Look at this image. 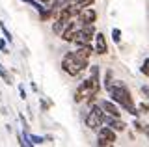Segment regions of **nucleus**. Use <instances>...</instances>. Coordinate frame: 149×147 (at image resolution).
Here are the masks:
<instances>
[{"instance_id": "22", "label": "nucleus", "mask_w": 149, "mask_h": 147, "mask_svg": "<svg viewBox=\"0 0 149 147\" xmlns=\"http://www.w3.org/2000/svg\"><path fill=\"white\" fill-rule=\"evenodd\" d=\"M138 112H140V114H149V104L142 103V104L138 106Z\"/></svg>"}, {"instance_id": "29", "label": "nucleus", "mask_w": 149, "mask_h": 147, "mask_svg": "<svg viewBox=\"0 0 149 147\" xmlns=\"http://www.w3.org/2000/svg\"><path fill=\"white\" fill-rule=\"evenodd\" d=\"M39 2H41V4H50L52 0H39Z\"/></svg>"}, {"instance_id": "8", "label": "nucleus", "mask_w": 149, "mask_h": 147, "mask_svg": "<svg viewBox=\"0 0 149 147\" xmlns=\"http://www.w3.org/2000/svg\"><path fill=\"white\" fill-rule=\"evenodd\" d=\"M101 106V110L106 114V116H114V117H119L121 116V112H119V108L114 104V101H106V99H101L99 103H97Z\"/></svg>"}, {"instance_id": "15", "label": "nucleus", "mask_w": 149, "mask_h": 147, "mask_svg": "<svg viewBox=\"0 0 149 147\" xmlns=\"http://www.w3.org/2000/svg\"><path fill=\"white\" fill-rule=\"evenodd\" d=\"M21 2L28 4V6H32L36 11H43V10H45V4H41L39 0H21Z\"/></svg>"}, {"instance_id": "12", "label": "nucleus", "mask_w": 149, "mask_h": 147, "mask_svg": "<svg viewBox=\"0 0 149 147\" xmlns=\"http://www.w3.org/2000/svg\"><path fill=\"white\" fill-rule=\"evenodd\" d=\"M69 22H71V21H63V19H58V17H56L54 24H52V32H54V34H58V35H62V32L69 26Z\"/></svg>"}, {"instance_id": "20", "label": "nucleus", "mask_w": 149, "mask_h": 147, "mask_svg": "<svg viewBox=\"0 0 149 147\" xmlns=\"http://www.w3.org/2000/svg\"><path fill=\"white\" fill-rule=\"evenodd\" d=\"M112 39H114V43L121 41V30L119 28H112Z\"/></svg>"}, {"instance_id": "10", "label": "nucleus", "mask_w": 149, "mask_h": 147, "mask_svg": "<svg viewBox=\"0 0 149 147\" xmlns=\"http://www.w3.org/2000/svg\"><path fill=\"white\" fill-rule=\"evenodd\" d=\"M97 130H99V138H102L108 145L116 144V140H118V138H116V130H112L110 127H101V128H97Z\"/></svg>"}, {"instance_id": "23", "label": "nucleus", "mask_w": 149, "mask_h": 147, "mask_svg": "<svg viewBox=\"0 0 149 147\" xmlns=\"http://www.w3.org/2000/svg\"><path fill=\"white\" fill-rule=\"evenodd\" d=\"M19 93H21V99L22 101L26 99V89H24V86H22V84H19Z\"/></svg>"}, {"instance_id": "13", "label": "nucleus", "mask_w": 149, "mask_h": 147, "mask_svg": "<svg viewBox=\"0 0 149 147\" xmlns=\"http://www.w3.org/2000/svg\"><path fill=\"white\" fill-rule=\"evenodd\" d=\"M71 2H74V0H52L49 8L52 11H58V10H62V8H65L67 4H71Z\"/></svg>"}, {"instance_id": "6", "label": "nucleus", "mask_w": 149, "mask_h": 147, "mask_svg": "<svg viewBox=\"0 0 149 147\" xmlns=\"http://www.w3.org/2000/svg\"><path fill=\"white\" fill-rule=\"evenodd\" d=\"M102 123H104L106 127H110L112 130H116V132H123L125 128H127V123L125 121H121L119 117H114V116H102Z\"/></svg>"}, {"instance_id": "16", "label": "nucleus", "mask_w": 149, "mask_h": 147, "mask_svg": "<svg viewBox=\"0 0 149 147\" xmlns=\"http://www.w3.org/2000/svg\"><path fill=\"white\" fill-rule=\"evenodd\" d=\"M28 140H30L32 145H41V144H45V138H43V136H36V134H28Z\"/></svg>"}, {"instance_id": "17", "label": "nucleus", "mask_w": 149, "mask_h": 147, "mask_svg": "<svg viewBox=\"0 0 149 147\" xmlns=\"http://www.w3.org/2000/svg\"><path fill=\"white\" fill-rule=\"evenodd\" d=\"M0 30H2V34H4V39L11 43V39H13V37H11V32L6 28V22H4V21H0Z\"/></svg>"}, {"instance_id": "2", "label": "nucleus", "mask_w": 149, "mask_h": 147, "mask_svg": "<svg viewBox=\"0 0 149 147\" xmlns=\"http://www.w3.org/2000/svg\"><path fill=\"white\" fill-rule=\"evenodd\" d=\"M108 93H110L112 101H114V103H118V104H121V106L127 110L129 114H132L134 117H138V116H140L138 108L134 106L132 95H130L129 88L125 86V82H121V80H118V82H112V86L108 88Z\"/></svg>"}, {"instance_id": "25", "label": "nucleus", "mask_w": 149, "mask_h": 147, "mask_svg": "<svg viewBox=\"0 0 149 147\" xmlns=\"http://www.w3.org/2000/svg\"><path fill=\"white\" fill-rule=\"evenodd\" d=\"M41 104H43V110H49V106H50V103L45 101V99H41Z\"/></svg>"}, {"instance_id": "5", "label": "nucleus", "mask_w": 149, "mask_h": 147, "mask_svg": "<svg viewBox=\"0 0 149 147\" xmlns=\"http://www.w3.org/2000/svg\"><path fill=\"white\" fill-rule=\"evenodd\" d=\"M102 116H104V112L101 110V106L99 104H93L91 110L86 116V127H90L91 130H97L102 125Z\"/></svg>"}, {"instance_id": "3", "label": "nucleus", "mask_w": 149, "mask_h": 147, "mask_svg": "<svg viewBox=\"0 0 149 147\" xmlns=\"http://www.w3.org/2000/svg\"><path fill=\"white\" fill-rule=\"evenodd\" d=\"M62 69L69 76H77V75H80L84 69H88V60L77 56L74 52H67L62 58Z\"/></svg>"}, {"instance_id": "21", "label": "nucleus", "mask_w": 149, "mask_h": 147, "mask_svg": "<svg viewBox=\"0 0 149 147\" xmlns=\"http://www.w3.org/2000/svg\"><path fill=\"white\" fill-rule=\"evenodd\" d=\"M140 71H142L143 76H149V58L143 60V63H142V67H140Z\"/></svg>"}, {"instance_id": "4", "label": "nucleus", "mask_w": 149, "mask_h": 147, "mask_svg": "<svg viewBox=\"0 0 149 147\" xmlns=\"http://www.w3.org/2000/svg\"><path fill=\"white\" fill-rule=\"evenodd\" d=\"M93 34H95V26H93V22L80 24L77 30H74L71 43H74L77 47H78V45H86V43H90V41L93 39Z\"/></svg>"}, {"instance_id": "19", "label": "nucleus", "mask_w": 149, "mask_h": 147, "mask_svg": "<svg viewBox=\"0 0 149 147\" xmlns=\"http://www.w3.org/2000/svg\"><path fill=\"white\" fill-rule=\"evenodd\" d=\"M93 2H95V0H74V4H77L78 8H88V6H93Z\"/></svg>"}, {"instance_id": "26", "label": "nucleus", "mask_w": 149, "mask_h": 147, "mask_svg": "<svg viewBox=\"0 0 149 147\" xmlns=\"http://www.w3.org/2000/svg\"><path fill=\"white\" fill-rule=\"evenodd\" d=\"M142 132L147 136V140H149V125H143V128H142Z\"/></svg>"}, {"instance_id": "7", "label": "nucleus", "mask_w": 149, "mask_h": 147, "mask_svg": "<svg viewBox=\"0 0 149 147\" xmlns=\"http://www.w3.org/2000/svg\"><path fill=\"white\" fill-rule=\"evenodd\" d=\"M77 19H78V22H80V24H88V22H95V19H97V11H95V10H91L90 6H88V8H82V10L78 11Z\"/></svg>"}, {"instance_id": "1", "label": "nucleus", "mask_w": 149, "mask_h": 147, "mask_svg": "<svg viewBox=\"0 0 149 147\" xmlns=\"http://www.w3.org/2000/svg\"><path fill=\"white\" fill-rule=\"evenodd\" d=\"M99 67L91 65V76L86 78L80 86L74 91V103H82V101H88V103H93L95 97L99 95L101 91V84H99Z\"/></svg>"}, {"instance_id": "28", "label": "nucleus", "mask_w": 149, "mask_h": 147, "mask_svg": "<svg viewBox=\"0 0 149 147\" xmlns=\"http://www.w3.org/2000/svg\"><path fill=\"white\" fill-rule=\"evenodd\" d=\"M134 128H136V130H138V132H142V128H143V127H142V125H140V123H138V121H134Z\"/></svg>"}, {"instance_id": "24", "label": "nucleus", "mask_w": 149, "mask_h": 147, "mask_svg": "<svg viewBox=\"0 0 149 147\" xmlns=\"http://www.w3.org/2000/svg\"><path fill=\"white\" fill-rule=\"evenodd\" d=\"M0 50L8 54V49H6V39H0Z\"/></svg>"}, {"instance_id": "27", "label": "nucleus", "mask_w": 149, "mask_h": 147, "mask_svg": "<svg viewBox=\"0 0 149 147\" xmlns=\"http://www.w3.org/2000/svg\"><path fill=\"white\" fill-rule=\"evenodd\" d=\"M142 93H143V95H147V97H149V86H142Z\"/></svg>"}, {"instance_id": "18", "label": "nucleus", "mask_w": 149, "mask_h": 147, "mask_svg": "<svg viewBox=\"0 0 149 147\" xmlns=\"http://www.w3.org/2000/svg\"><path fill=\"white\" fill-rule=\"evenodd\" d=\"M112 78H114V73H112V71H106V75H104V88L106 89H108L110 86H112V82H114Z\"/></svg>"}, {"instance_id": "9", "label": "nucleus", "mask_w": 149, "mask_h": 147, "mask_svg": "<svg viewBox=\"0 0 149 147\" xmlns=\"http://www.w3.org/2000/svg\"><path fill=\"white\" fill-rule=\"evenodd\" d=\"M93 39H95V49H93V52L95 54H106L108 52V45H106V39L101 32L99 34H93Z\"/></svg>"}, {"instance_id": "14", "label": "nucleus", "mask_w": 149, "mask_h": 147, "mask_svg": "<svg viewBox=\"0 0 149 147\" xmlns=\"http://www.w3.org/2000/svg\"><path fill=\"white\" fill-rule=\"evenodd\" d=\"M0 76L4 78V82H6V84H9V86L13 84V76L9 75V71H8V69L2 65V63H0Z\"/></svg>"}, {"instance_id": "11", "label": "nucleus", "mask_w": 149, "mask_h": 147, "mask_svg": "<svg viewBox=\"0 0 149 147\" xmlns=\"http://www.w3.org/2000/svg\"><path fill=\"white\" fill-rule=\"evenodd\" d=\"M74 54H77V56H80V58H84V60H90V56L93 54V47H91L90 43L78 45V49L74 50Z\"/></svg>"}]
</instances>
